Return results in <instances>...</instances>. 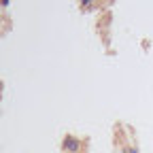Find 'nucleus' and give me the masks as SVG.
<instances>
[{"label":"nucleus","instance_id":"f257e3e1","mask_svg":"<svg viewBox=\"0 0 153 153\" xmlns=\"http://www.w3.org/2000/svg\"><path fill=\"white\" fill-rule=\"evenodd\" d=\"M66 147H68V149H70V151H74V149H76V147H79V143H76V140H74V138H68V140H66Z\"/></svg>","mask_w":153,"mask_h":153},{"label":"nucleus","instance_id":"f03ea898","mask_svg":"<svg viewBox=\"0 0 153 153\" xmlns=\"http://www.w3.org/2000/svg\"><path fill=\"white\" fill-rule=\"evenodd\" d=\"M83 4H91V0H83Z\"/></svg>","mask_w":153,"mask_h":153}]
</instances>
